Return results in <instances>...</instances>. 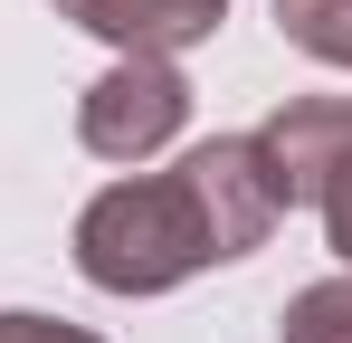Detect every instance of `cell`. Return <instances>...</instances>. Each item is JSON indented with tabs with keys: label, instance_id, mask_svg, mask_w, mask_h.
Wrapping results in <instances>:
<instances>
[{
	"label": "cell",
	"instance_id": "ba28073f",
	"mask_svg": "<svg viewBox=\"0 0 352 343\" xmlns=\"http://www.w3.org/2000/svg\"><path fill=\"white\" fill-rule=\"evenodd\" d=\"M0 343H105L86 324H58V315H0Z\"/></svg>",
	"mask_w": 352,
	"mask_h": 343
},
{
	"label": "cell",
	"instance_id": "277c9868",
	"mask_svg": "<svg viewBox=\"0 0 352 343\" xmlns=\"http://www.w3.org/2000/svg\"><path fill=\"white\" fill-rule=\"evenodd\" d=\"M58 19L96 29L124 57H181V48H200L229 19V0H58Z\"/></svg>",
	"mask_w": 352,
	"mask_h": 343
},
{
	"label": "cell",
	"instance_id": "8992f818",
	"mask_svg": "<svg viewBox=\"0 0 352 343\" xmlns=\"http://www.w3.org/2000/svg\"><path fill=\"white\" fill-rule=\"evenodd\" d=\"M276 334L286 343H352V277H324L305 295H286V324Z\"/></svg>",
	"mask_w": 352,
	"mask_h": 343
},
{
	"label": "cell",
	"instance_id": "3957f363",
	"mask_svg": "<svg viewBox=\"0 0 352 343\" xmlns=\"http://www.w3.org/2000/svg\"><path fill=\"white\" fill-rule=\"evenodd\" d=\"M257 153H267V172H276L286 210H295V200H314L324 172L352 153V96H286V105L257 124Z\"/></svg>",
	"mask_w": 352,
	"mask_h": 343
},
{
	"label": "cell",
	"instance_id": "6da1fadb",
	"mask_svg": "<svg viewBox=\"0 0 352 343\" xmlns=\"http://www.w3.org/2000/svg\"><path fill=\"white\" fill-rule=\"evenodd\" d=\"M276 220H286V191L257 153V134H210L172 172L96 191L86 220H76V267L105 295H162L200 267H229L248 248H267Z\"/></svg>",
	"mask_w": 352,
	"mask_h": 343
},
{
	"label": "cell",
	"instance_id": "7a4b0ae2",
	"mask_svg": "<svg viewBox=\"0 0 352 343\" xmlns=\"http://www.w3.org/2000/svg\"><path fill=\"white\" fill-rule=\"evenodd\" d=\"M190 124V86L172 57H115L86 96H76V143L96 163H153Z\"/></svg>",
	"mask_w": 352,
	"mask_h": 343
},
{
	"label": "cell",
	"instance_id": "52a82bcc",
	"mask_svg": "<svg viewBox=\"0 0 352 343\" xmlns=\"http://www.w3.org/2000/svg\"><path fill=\"white\" fill-rule=\"evenodd\" d=\"M314 210H324V238H333V258H343V277H352V153H343L333 172H324Z\"/></svg>",
	"mask_w": 352,
	"mask_h": 343
},
{
	"label": "cell",
	"instance_id": "5b68a950",
	"mask_svg": "<svg viewBox=\"0 0 352 343\" xmlns=\"http://www.w3.org/2000/svg\"><path fill=\"white\" fill-rule=\"evenodd\" d=\"M276 29L324 67H352V0H276Z\"/></svg>",
	"mask_w": 352,
	"mask_h": 343
}]
</instances>
